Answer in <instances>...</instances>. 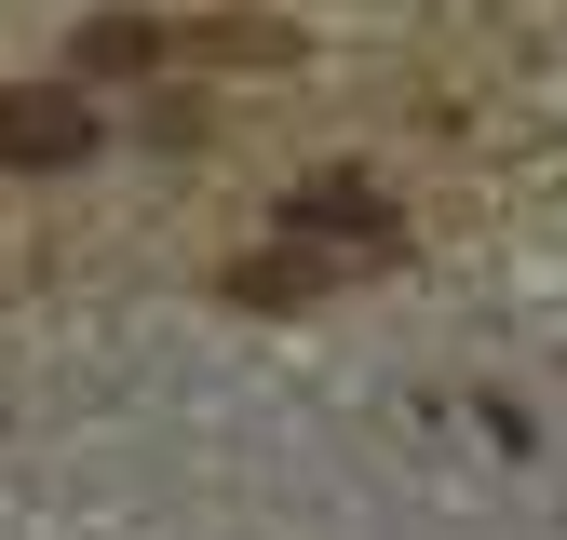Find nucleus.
<instances>
[{"label":"nucleus","instance_id":"1","mask_svg":"<svg viewBox=\"0 0 567 540\" xmlns=\"http://www.w3.org/2000/svg\"><path fill=\"white\" fill-rule=\"evenodd\" d=\"M82 149H95V108L68 95V82L0 95V176H54V163H82Z\"/></svg>","mask_w":567,"mask_h":540},{"label":"nucleus","instance_id":"2","mask_svg":"<svg viewBox=\"0 0 567 540\" xmlns=\"http://www.w3.org/2000/svg\"><path fill=\"white\" fill-rule=\"evenodd\" d=\"M298 230H324L338 257H379V243H392V202H379L365 176H324V189H298Z\"/></svg>","mask_w":567,"mask_h":540}]
</instances>
